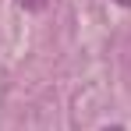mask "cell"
<instances>
[{"label": "cell", "mask_w": 131, "mask_h": 131, "mask_svg": "<svg viewBox=\"0 0 131 131\" xmlns=\"http://www.w3.org/2000/svg\"><path fill=\"white\" fill-rule=\"evenodd\" d=\"M18 4H21L25 11H43V7L50 4V0H18Z\"/></svg>", "instance_id": "cell-1"}, {"label": "cell", "mask_w": 131, "mask_h": 131, "mask_svg": "<svg viewBox=\"0 0 131 131\" xmlns=\"http://www.w3.org/2000/svg\"><path fill=\"white\" fill-rule=\"evenodd\" d=\"M117 4H124V7H131V0H117Z\"/></svg>", "instance_id": "cell-2"}, {"label": "cell", "mask_w": 131, "mask_h": 131, "mask_svg": "<svg viewBox=\"0 0 131 131\" xmlns=\"http://www.w3.org/2000/svg\"><path fill=\"white\" fill-rule=\"evenodd\" d=\"M103 131H124V128H103Z\"/></svg>", "instance_id": "cell-3"}]
</instances>
